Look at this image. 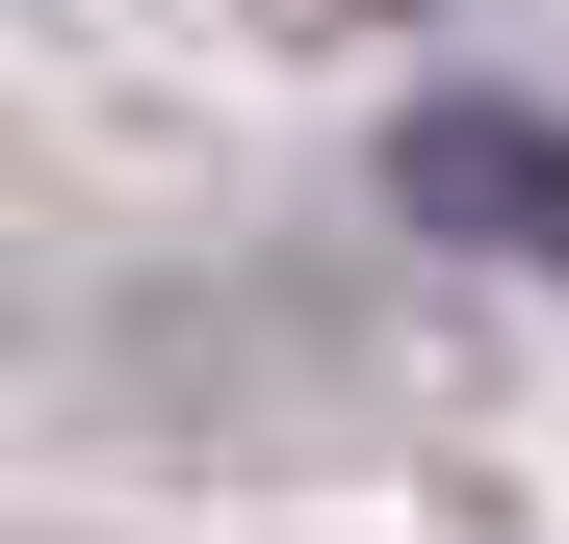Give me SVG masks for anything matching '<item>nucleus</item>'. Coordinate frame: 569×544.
Listing matches in <instances>:
<instances>
[{
    "mask_svg": "<svg viewBox=\"0 0 569 544\" xmlns=\"http://www.w3.org/2000/svg\"><path fill=\"white\" fill-rule=\"evenodd\" d=\"M389 208L415 234H492V259H569V130L543 105H415L389 130Z\"/></svg>",
    "mask_w": 569,
    "mask_h": 544,
    "instance_id": "f257e3e1",
    "label": "nucleus"
}]
</instances>
